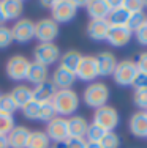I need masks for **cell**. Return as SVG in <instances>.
<instances>
[{
    "mask_svg": "<svg viewBox=\"0 0 147 148\" xmlns=\"http://www.w3.org/2000/svg\"><path fill=\"white\" fill-rule=\"evenodd\" d=\"M52 104H54V109L57 112V117H73L79 107V96L73 88L57 90V93L52 98Z\"/></svg>",
    "mask_w": 147,
    "mask_h": 148,
    "instance_id": "obj_1",
    "label": "cell"
},
{
    "mask_svg": "<svg viewBox=\"0 0 147 148\" xmlns=\"http://www.w3.org/2000/svg\"><path fill=\"white\" fill-rule=\"evenodd\" d=\"M82 99L86 106L92 109H100L103 106H108L109 101V88L104 82H92L84 88Z\"/></svg>",
    "mask_w": 147,
    "mask_h": 148,
    "instance_id": "obj_2",
    "label": "cell"
},
{
    "mask_svg": "<svg viewBox=\"0 0 147 148\" xmlns=\"http://www.w3.org/2000/svg\"><path fill=\"white\" fill-rule=\"evenodd\" d=\"M30 60L21 54H16L13 57L8 58L5 65V73L8 76V79L14 80V82H21V80L27 79L29 74V68H30Z\"/></svg>",
    "mask_w": 147,
    "mask_h": 148,
    "instance_id": "obj_3",
    "label": "cell"
},
{
    "mask_svg": "<svg viewBox=\"0 0 147 148\" xmlns=\"http://www.w3.org/2000/svg\"><path fill=\"white\" fill-rule=\"evenodd\" d=\"M138 74H139V71H138V66H136V62H133L130 58H125L117 63L112 77L117 85L130 87V85H133V82H135Z\"/></svg>",
    "mask_w": 147,
    "mask_h": 148,
    "instance_id": "obj_4",
    "label": "cell"
},
{
    "mask_svg": "<svg viewBox=\"0 0 147 148\" xmlns=\"http://www.w3.org/2000/svg\"><path fill=\"white\" fill-rule=\"evenodd\" d=\"M60 49L54 43H40L33 49V62L43 66H51L60 60Z\"/></svg>",
    "mask_w": 147,
    "mask_h": 148,
    "instance_id": "obj_5",
    "label": "cell"
},
{
    "mask_svg": "<svg viewBox=\"0 0 147 148\" xmlns=\"http://www.w3.org/2000/svg\"><path fill=\"white\" fill-rule=\"evenodd\" d=\"M76 11H78V6L75 0H54L51 6V17L57 24H66L75 19Z\"/></svg>",
    "mask_w": 147,
    "mask_h": 148,
    "instance_id": "obj_6",
    "label": "cell"
},
{
    "mask_svg": "<svg viewBox=\"0 0 147 148\" xmlns=\"http://www.w3.org/2000/svg\"><path fill=\"white\" fill-rule=\"evenodd\" d=\"M59 24L52 17H44L35 22V40L40 43H54V40L59 36Z\"/></svg>",
    "mask_w": 147,
    "mask_h": 148,
    "instance_id": "obj_7",
    "label": "cell"
},
{
    "mask_svg": "<svg viewBox=\"0 0 147 148\" xmlns=\"http://www.w3.org/2000/svg\"><path fill=\"white\" fill-rule=\"evenodd\" d=\"M119 112L115 110L112 106H103V107L97 109L93 114V123L103 128L106 132H111L117 128L119 125Z\"/></svg>",
    "mask_w": 147,
    "mask_h": 148,
    "instance_id": "obj_8",
    "label": "cell"
},
{
    "mask_svg": "<svg viewBox=\"0 0 147 148\" xmlns=\"http://www.w3.org/2000/svg\"><path fill=\"white\" fill-rule=\"evenodd\" d=\"M11 35L13 41L19 44H26L29 41L35 40V22L29 17H21L16 21L11 27Z\"/></svg>",
    "mask_w": 147,
    "mask_h": 148,
    "instance_id": "obj_9",
    "label": "cell"
},
{
    "mask_svg": "<svg viewBox=\"0 0 147 148\" xmlns=\"http://www.w3.org/2000/svg\"><path fill=\"white\" fill-rule=\"evenodd\" d=\"M49 140L54 143H63L66 139L70 137L68 134V123H66V118L62 117H55L54 120L46 125V131Z\"/></svg>",
    "mask_w": 147,
    "mask_h": 148,
    "instance_id": "obj_10",
    "label": "cell"
},
{
    "mask_svg": "<svg viewBox=\"0 0 147 148\" xmlns=\"http://www.w3.org/2000/svg\"><path fill=\"white\" fill-rule=\"evenodd\" d=\"M98 76H100V73H98L95 55H82V60L76 71V79L92 84V80H95Z\"/></svg>",
    "mask_w": 147,
    "mask_h": 148,
    "instance_id": "obj_11",
    "label": "cell"
},
{
    "mask_svg": "<svg viewBox=\"0 0 147 148\" xmlns=\"http://www.w3.org/2000/svg\"><path fill=\"white\" fill-rule=\"evenodd\" d=\"M133 33L127 29V25H111L108 30L106 41L114 47H124L131 41Z\"/></svg>",
    "mask_w": 147,
    "mask_h": 148,
    "instance_id": "obj_12",
    "label": "cell"
},
{
    "mask_svg": "<svg viewBox=\"0 0 147 148\" xmlns=\"http://www.w3.org/2000/svg\"><path fill=\"white\" fill-rule=\"evenodd\" d=\"M97 58V65H98V73L100 76L108 77V76H112L115 71V66H117V58L112 52L109 51H103L100 52L98 55H95Z\"/></svg>",
    "mask_w": 147,
    "mask_h": 148,
    "instance_id": "obj_13",
    "label": "cell"
},
{
    "mask_svg": "<svg viewBox=\"0 0 147 148\" xmlns=\"http://www.w3.org/2000/svg\"><path fill=\"white\" fill-rule=\"evenodd\" d=\"M51 82L54 84V87L57 90H68L76 82V74L68 71V69H65V68H62V66H59L52 73Z\"/></svg>",
    "mask_w": 147,
    "mask_h": 148,
    "instance_id": "obj_14",
    "label": "cell"
},
{
    "mask_svg": "<svg viewBox=\"0 0 147 148\" xmlns=\"http://www.w3.org/2000/svg\"><path fill=\"white\" fill-rule=\"evenodd\" d=\"M128 126H130V132L135 137L147 139V112L146 110L135 112L130 118Z\"/></svg>",
    "mask_w": 147,
    "mask_h": 148,
    "instance_id": "obj_15",
    "label": "cell"
},
{
    "mask_svg": "<svg viewBox=\"0 0 147 148\" xmlns=\"http://www.w3.org/2000/svg\"><path fill=\"white\" fill-rule=\"evenodd\" d=\"M109 22L108 19H101V21H89L87 24V36L93 41H106L108 36V30H109Z\"/></svg>",
    "mask_w": 147,
    "mask_h": 148,
    "instance_id": "obj_16",
    "label": "cell"
},
{
    "mask_svg": "<svg viewBox=\"0 0 147 148\" xmlns=\"http://www.w3.org/2000/svg\"><path fill=\"white\" fill-rule=\"evenodd\" d=\"M10 148H27V142L30 137V129L27 126H14L13 131L8 134Z\"/></svg>",
    "mask_w": 147,
    "mask_h": 148,
    "instance_id": "obj_17",
    "label": "cell"
},
{
    "mask_svg": "<svg viewBox=\"0 0 147 148\" xmlns=\"http://www.w3.org/2000/svg\"><path fill=\"white\" fill-rule=\"evenodd\" d=\"M68 123V134L70 137H78V139H86L87 129H89V123L84 117L79 115H73V117L66 118Z\"/></svg>",
    "mask_w": 147,
    "mask_h": 148,
    "instance_id": "obj_18",
    "label": "cell"
},
{
    "mask_svg": "<svg viewBox=\"0 0 147 148\" xmlns=\"http://www.w3.org/2000/svg\"><path fill=\"white\" fill-rule=\"evenodd\" d=\"M87 14L90 16V21H101L108 19L109 16V8L106 6L104 0H90L86 5Z\"/></svg>",
    "mask_w": 147,
    "mask_h": 148,
    "instance_id": "obj_19",
    "label": "cell"
},
{
    "mask_svg": "<svg viewBox=\"0 0 147 148\" xmlns=\"http://www.w3.org/2000/svg\"><path fill=\"white\" fill-rule=\"evenodd\" d=\"M55 93H57V88L54 87V84L51 80H46V82L40 84V85H35L33 101H37V103H49V101H52Z\"/></svg>",
    "mask_w": 147,
    "mask_h": 148,
    "instance_id": "obj_20",
    "label": "cell"
},
{
    "mask_svg": "<svg viewBox=\"0 0 147 148\" xmlns=\"http://www.w3.org/2000/svg\"><path fill=\"white\" fill-rule=\"evenodd\" d=\"M2 8L5 13L6 21H19L24 13V2L22 0H0Z\"/></svg>",
    "mask_w": 147,
    "mask_h": 148,
    "instance_id": "obj_21",
    "label": "cell"
},
{
    "mask_svg": "<svg viewBox=\"0 0 147 148\" xmlns=\"http://www.w3.org/2000/svg\"><path fill=\"white\" fill-rule=\"evenodd\" d=\"M11 98L14 99V103L17 104V107H24L27 103L33 101V88H30L29 85H24V84H19V85L13 87V90L10 91Z\"/></svg>",
    "mask_w": 147,
    "mask_h": 148,
    "instance_id": "obj_22",
    "label": "cell"
},
{
    "mask_svg": "<svg viewBox=\"0 0 147 148\" xmlns=\"http://www.w3.org/2000/svg\"><path fill=\"white\" fill-rule=\"evenodd\" d=\"M26 80H29L30 84H33V85H40V84L49 80V69H48V66H43V65H40V63L32 62V63H30L29 74H27V79Z\"/></svg>",
    "mask_w": 147,
    "mask_h": 148,
    "instance_id": "obj_23",
    "label": "cell"
},
{
    "mask_svg": "<svg viewBox=\"0 0 147 148\" xmlns=\"http://www.w3.org/2000/svg\"><path fill=\"white\" fill-rule=\"evenodd\" d=\"M81 60H82V54H81V52L75 51V49H70V51H66L65 54L60 55V60H59L60 65H59V66H62V68H65V69H68V71H71V73L76 74Z\"/></svg>",
    "mask_w": 147,
    "mask_h": 148,
    "instance_id": "obj_24",
    "label": "cell"
},
{
    "mask_svg": "<svg viewBox=\"0 0 147 148\" xmlns=\"http://www.w3.org/2000/svg\"><path fill=\"white\" fill-rule=\"evenodd\" d=\"M27 148H51V140L44 131H30Z\"/></svg>",
    "mask_w": 147,
    "mask_h": 148,
    "instance_id": "obj_25",
    "label": "cell"
},
{
    "mask_svg": "<svg viewBox=\"0 0 147 148\" xmlns=\"http://www.w3.org/2000/svg\"><path fill=\"white\" fill-rule=\"evenodd\" d=\"M128 17H130V13L124 8V2L119 8L109 11V16H108V22L109 25H127Z\"/></svg>",
    "mask_w": 147,
    "mask_h": 148,
    "instance_id": "obj_26",
    "label": "cell"
},
{
    "mask_svg": "<svg viewBox=\"0 0 147 148\" xmlns=\"http://www.w3.org/2000/svg\"><path fill=\"white\" fill-rule=\"evenodd\" d=\"M147 22V14L144 11H138V13H131L130 17H128V22H127V29L135 33L141 29L142 25Z\"/></svg>",
    "mask_w": 147,
    "mask_h": 148,
    "instance_id": "obj_27",
    "label": "cell"
},
{
    "mask_svg": "<svg viewBox=\"0 0 147 148\" xmlns=\"http://www.w3.org/2000/svg\"><path fill=\"white\" fill-rule=\"evenodd\" d=\"M17 104L14 103V99L11 98L10 93H3L0 96V112L3 114H8V115H14V112L17 110Z\"/></svg>",
    "mask_w": 147,
    "mask_h": 148,
    "instance_id": "obj_28",
    "label": "cell"
},
{
    "mask_svg": "<svg viewBox=\"0 0 147 148\" xmlns=\"http://www.w3.org/2000/svg\"><path fill=\"white\" fill-rule=\"evenodd\" d=\"M40 120L41 121H46L49 123L51 120H54L57 117V112H55L54 109V104H52V101H49V103H40Z\"/></svg>",
    "mask_w": 147,
    "mask_h": 148,
    "instance_id": "obj_29",
    "label": "cell"
},
{
    "mask_svg": "<svg viewBox=\"0 0 147 148\" xmlns=\"http://www.w3.org/2000/svg\"><path fill=\"white\" fill-rule=\"evenodd\" d=\"M104 134H106V131H104L103 128H100L98 125L92 123V125H89V129H87L86 140H87V142H97V143H100L101 139L104 137Z\"/></svg>",
    "mask_w": 147,
    "mask_h": 148,
    "instance_id": "obj_30",
    "label": "cell"
},
{
    "mask_svg": "<svg viewBox=\"0 0 147 148\" xmlns=\"http://www.w3.org/2000/svg\"><path fill=\"white\" fill-rule=\"evenodd\" d=\"M40 103H37V101H30V103H27L24 107H21V110H22V115L26 118L29 120H40Z\"/></svg>",
    "mask_w": 147,
    "mask_h": 148,
    "instance_id": "obj_31",
    "label": "cell"
},
{
    "mask_svg": "<svg viewBox=\"0 0 147 148\" xmlns=\"http://www.w3.org/2000/svg\"><path fill=\"white\" fill-rule=\"evenodd\" d=\"M14 126L16 125H14V117H13V115L0 112V134H2V136H8V134L13 131Z\"/></svg>",
    "mask_w": 147,
    "mask_h": 148,
    "instance_id": "obj_32",
    "label": "cell"
},
{
    "mask_svg": "<svg viewBox=\"0 0 147 148\" xmlns=\"http://www.w3.org/2000/svg\"><path fill=\"white\" fill-rule=\"evenodd\" d=\"M100 145H101V148H119L120 147V137H119V134H115L114 131L106 132L104 137L101 139Z\"/></svg>",
    "mask_w": 147,
    "mask_h": 148,
    "instance_id": "obj_33",
    "label": "cell"
},
{
    "mask_svg": "<svg viewBox=\"0 0 147 148\" xmlns=\"http://www.w3.org/2000/svg\"><path fill=\"white\" fill-rule=\"evenodd\" d=\"M133 103L141 110H147V88H138L133 91Z\"/></svg>",
    "mask_w": 147,
    "mask_h": 148,
    "instance_id": "obj_34",
    "label": "cell"
},
{
    "mask_svg": "<svg viewBox=\"0 0 147 148\" xmlns=\"http://www.w3.org/2000/svg\"><path fill=\"white\" fill-rule=\"evenodd\" d=\"M13 44V35L11 27L0 25V49H6Z\"/></svg>",
    "mask_w": 147,
    "mask_h": 148,
    "instance_id": "obj_35",
    "label": "cell"
},
{
    "mask_svg": "<svg viewBox=\"0 0 147 148\" xmlns=\"http://www.w3.org/2000/svg\"><path fill=\"white\" fill-rule=\"evenodd\" d=\"M124 8L130 14L138 11H144V0H124Z\"/></svg>",
    "mask_w": 147,
    "mask_h": 148,
    "instance_id": "obj_36",
    "label": "cell"
},
{
    "mask_svg": "<svg viewBox=\"0 0 147 148\" xmlns=\"http://www.w3.org/2000/svg\"><path fill=\"white\" fill-rule=\"evenodd\" d=\"M62 145L63 148H87V140L78 139V137H68Z\"/></svg>",
    "mask_w": 147,
    "mask_h": 148,
    "instance_id": "obj_37",
    "label": "cell"
},
{
    "mask_svg": "<svg viewBox=\"0 0 147 148\" xmlns=\"http://www.w3.org/2000/svg\"><path fill=\"white\" fill-rule=\"evenodd\" d=\"M136 66H138L139 73L147 76V52H141V54H139L138 62H136Z\"/></svg>",
    "mask_w": 147,
    "mask_h": 148,
    "instance_id": "obj_38",
    "label": "cell"
},
{
    "mask_svg": "<svg viewBox=\"0 0 147 148\" xmlns=\"http://www.w3.org/2000/svg\"><path fill=\"white\" fill-rule=\"evenodd\" d=\"M135 36H136V40H138V43L141 46H147V22L138 32H135Z\"/></svg>",
    "mask_w": 147,
    "mask_h": 148,
    "instance_id": "obj_39",
    "label": "cell"
},
{
    "mask_svg": "<svg viewBox=\"0 0 147 148\" xmlns=\"http://www.w3.org/2000/svg\"><path fill=\"white\" fill-rule=\"evenodd\" d=\"M133 87H135V90H138V88H147V76H146V74L139 73L138 76H136L135 82H133Z\"/></svg>",
    "mask_w": 147,
    "mask_h": 148,
    "instance_id": "obj_40",
    "label": "cell"
},
{
    "mask_svg": "<svg viewBox=\"0 0 147 148\" xmlns=\"http://www.w3.org/2000/svg\"><path fill=\"white\" fill-rule=\"evenodd\" d=\"M0 148H10V145H8V137L2 136V134H0Z\"/></svg>",
    "mask_w": 147,
    "mask_h": 148,
    "instance_id": "obj_41",
    "label": "cell"
},
{
    "mask_svg": "<svg viewBox=\"0 0 147 148\" xmlns=\"http://www.w3.org/2000/svg\"><path fill=\"white\" fill-rule=\"evenodd\" d=\"M5 13H3V8H2V2H0V25H5Z\"/></svg>",
    "mask_w": 147,
    "mask_h": 148,
    "instance_id": "obj_42",
    "label": "cell"
},
{
    "mask_svg": "<svg viewBox=\"0 0 147 148\" xmlns=\"http://www.w3.org/2000/svg\"><path fill=\"white\" fill-rule=\"evenodd\" d=\"M87 148H101V145L97 142H87Z\"/></svg>",
    "mask_w": 147,
    "mask_h": 148,
    "instance_id": "obj_43",
    "label": "cell"
},
{
    "mask_svg": "<svg viewBox=\"0 0 147 148\" xmlns=\"http://www.w3.org/2000/svg\"><path fill=\"white\" fill-rule=\"evenodd\" d=\"M52 2H54V0H52ZM52 2H41V5H43L44 8H51V6H52Z\"/></svg>",
    "mask_w": 147,
    "mask_h": 148,
    "instance_id": "obj_44",
    "label": "cell"
},
{
    "mask_svg": "<svg viewBox=\"0 0 147 148\" xmlns=\"http://www.w3.org/2000/svg\"><path fill=\"white\" fill-rule=\"evenodd\" d=\"M144 8H147V0H144Z\"/></svg>",
    "mask_w": 147,
    "mask_h": 148,
    "instance_id": "obj_45",
    "label": "cell"
},
{
    "mask_svg": "<svg viewBox=\"0 0 147 148\" xmlns=\"http://www.w3.org/2000/svg\"><path fill=\"white\" fill-rule=\"evenodd\" d=\"M51 148H57V147H51Z\"/></svg>",
    "mask_w": 147,
    "mask_h": 148,
    "instance_id": "obj_46",
    "label": "cell"
},
{
    "mask_svg": "<svg viewBox=\"0 0 147 148\" xmlns=\"http://www.w3.org/2000/svg\"><path fill=\"white\" fill-rule=\"evenodd\" d=\"M0 96H2V93H0Z\"/></svg>",
    "mask_w": 147,
    "mask_h": 148,
    "instance_id": "obj_47",
    "label": "cell"
},
{
    "mask_svg": "<svg viewBox=\"0 0 147 148\" xmlns=\"http://www.w3.org/2000/svg\"><path fill=\"white\" fill-rule=\"evenodd\" d=\"M146 112H147V110H146Z\"/></svg>",
    "mask_w": 147,
    "mask_h": 148,
    "instance_id": "obj_48",
    "label": "cell"
}]
</instances>
